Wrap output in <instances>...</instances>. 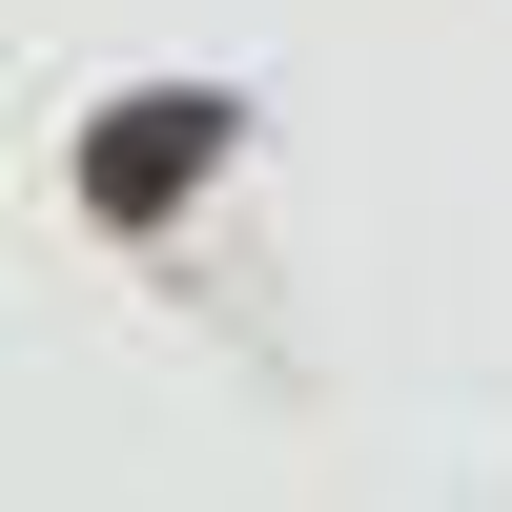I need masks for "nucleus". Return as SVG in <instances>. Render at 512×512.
Returning <instances> with one entry per match:
<instances>
[{
  "mask_svg": "<svg viewBox=\"0 0 512 512\" xmlns=\"http://www.w3.org/2000/svg\"><path fill=\"white\" fill-rule=\"evenodd\" d=\"M205 144H226V103H205V82H164V103H103L82 185H103V205H185V185H205Z\"/></svg>",
  "mask_w": 512,
  "mask_h": 512,
  "instance_id": "obj_1",
  "label": "nucleus"
}]
</instances>
